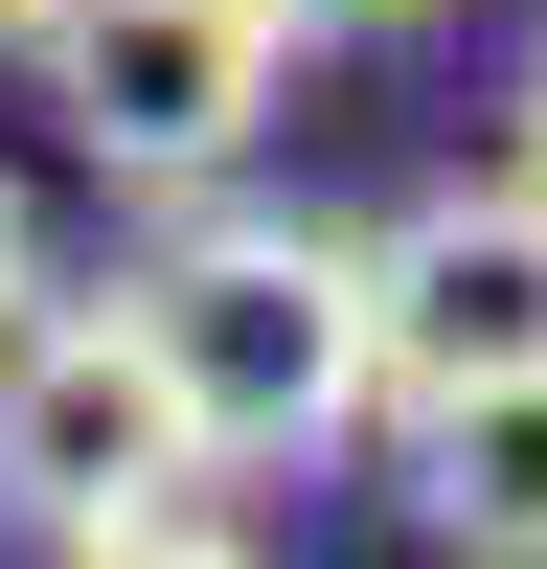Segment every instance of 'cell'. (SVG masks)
Wrapping results in <instances>:
<instances>
[{"mask_svg": "<svg viewBox=\"0 0 547 569\" xmlns=\"http://www.w3.org/2000/svg\"><path fill=\"white\" fill-rule=\"evenodd\" d=\"M137 342H160L182 433H206V479H319V456L388 410V319H365V228H297V206H206L182 182V228L115 273Z\"/></svg>", "mask_w": 547, "mask_h": 569, "instance_id": "cell-1", "label": "cell"}, {"mask_svg": "<svg viewBox=\"0 0 547 569\" xmlns=\"http://www.w3.org/2000/svg\"><path fill=\"white\" fill-rule=\"evenodd\" d=\"M0 501H23L46 547H228L206 501V433H182L160 342H137V297H23L0 319Z\"/></svg>", "mask_w": 547, "mask_h": 569, "instance_id": "cell-2", "label": "cell"}, {"mask_svg": "<svg viewBox=\"0 0 547 569\" xmlns=\"http://www.w3.org/2000/svg\"><path fill=\"white\" fill-rule=\"evenodd\" d=\"M274 91H297V23H274V0H46V114H69V160L137 182V206L228 182L274 137Z\"/></svg>", "mask_w": 547, "mask_h": 569, "instance_id": "cell-3", "label": "cell"}, {"mask_svg": "<svg viewBox=\"0 0 547 569\" xmlns=\"http://www.w3.org/2000/svg\"><path fill=\"white\" fill-rule=\"evenodd\" d=\"M365 319H388V410L547 365V160H525V182H434V206H388V228H365Z\"/></svg>", "mask_w": 547, "mask_h": 569, "instance_id": "cell-4", "label": "cell"}, {"mask_svg": "<svg viewBox=\"0 0 547 569\" xmlns=\"http://www.w3.org/2000/svg\"><path fill=\"white\" fill-rule=\"evenodd\" d=\"M388 433H410V525H434V547L547 569V365H501V388H434V410H388Z\"/></svg>", "mask_w": 547, "mask_h": 569, "instance_id": "cell-5", "label": "cell"}, {"mask_svg": "<svg viewBox=\"0 0 547 569\" xmlns=\"http://www.w3.org/2000/svg\"><path fill=\"white\" fill-rule=\"evenodd\" d=\"M297 46H388V23H434V0H274Z\"/></svg>", "mask_w": 547, "mask_h": 569, "instance_id": "cell-6", "label": "cell"}, {"mask_svg": "<svg viewBox=\"0 0 547 569\" xmlns=\"http://www.w3.org/2000/svg\"><path fill=\"white\" fill-rule=\"evenodd\" d=\"M23 297H46V251H23V182H0V319H23Z\"/></svg>", "mask_w": 547, "mask_h": 569, "instance_id": "cell-7", "label": "cell"}, {"mask_svg": "<svg viewBox=\"0 0 547 569\" xmlns=\"http://www.w3.org/2000/svg\"><path fill=\"white\" fill-rule=\"evenodd\" d=\"M525 160H547V46H525Z\"/></svg>", "mask_w": 547, "mask_h": 569, "instance_id": "cell-8", "label": "cell"}, {"mask_svg": "<svg viewBox=\"0 0 547 569\" xmlns=\"http://www.w3.org/2000/svg\"><path fill=\"white\" fill-rule=\"evenodd\" d=\"M0 46H46V0H0Z\"/></svg>", "mask_w": 547, "mask_h": 569, "instance_id": "cell-9", "label": "cell"}]
</instances>
